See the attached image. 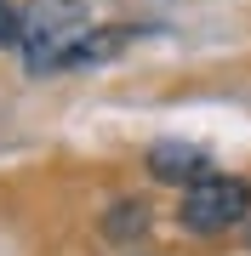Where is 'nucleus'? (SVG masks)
<instances>
[{
    "mask_svg": "<svg viewBox=\"0 0 251 256\" xmlns=\"http://www.w3.org/2000/svg\"><path fill=\"white\" fill-rule=\"evenodd\" d=\"M92 34V12H86V0H29L23 6V68L29 74H57L69 68V57L75 46Z\"/></svg>",
    "mask_w": 251,
    "mask_h": 256,
    "instance_id": "f257e3e1",
    "label": "nucleus"
},
{
    "mask_svg": "<svg viewBox=\"0 0 251 256\" xmlns=\"http://www.w3.org/2000/svg\"><path fill=\"white\" fill-rule=\"evenodd\" d=\"M251 216V182L245 176H200V182L183 188V200H177V222H183V234L194 239H217L228 228H240Z\"/></svg>",
    "mask_w": 251,
    "mask_h": 256,
    "instance_id": "f03ea898",
    "label": "nucleus"
},
{
    "mask_svg": "<svg viewBox=\"0 0 251 256\" xmlns=\"http://www.w3.org/2000/svg\"><path fill=\"white\" fill-rule=\"evenodd\" d=\"M149 176L154 182H171V188H188L200 176H211V154L194 142H154L149 148Z\"/></svg>",
    "mask_w": 251,
    "mask_h": 256,
    "instance_id": "7ed1b4c3",
    "label": "nucleus"
},
{
    "mask_svg": "<svg viewBox=\"0 0 251 256\" xmlns=\"http://www.w3.org/2000/svg\"><path fill=\"white\" fill-rule=\"evenodd\" d=\"M149 222H154L149 200H120V205H109V216H103V239L137 245V239H149Z\"/></svg>",
    "mask_w": 251,
    "mask_h": 256,
    "instance_id": "20e7f679",
    "label": "nucleus"
},
{
    "mask_svg": "<svg viewBox=\"0 0 251 256\" xmlns=\"http://www.w3.org/2000/svg\"><path fill=\"white\" fill-rule=\"evenodd\" d=\"M131 34H137V28H92V34H86L80 46H75L69 68H97V63H114V52H120Z\"/></svg>",
    "mask_w": 251,
    "mask_h": 256,
    "instance_id": "39448f33",
    "label": "nucleus"
},
{
    "mask_svg": "<svg viewBox=\"0 0 251 256\" xmlns=\"http://www.w3.org/2000/svg\"><path fill=\"white\" fill-rule=\"evenodd\" d=\"M18 40H23V12L0 0V46H12V52H18Z\"/></svg>",
    "mask_w": 251,
    "mask_h": 256,
    "instance_id": "423d86ee",
    "label": "nucleus"
},
{
    "mask_svg": "<svg viewBox=\"0 0 251 256\" xmlns=\"http://www.w3.org/2000/svg\"><path fill=\"white\" fill-rule=\"evenodd\" d=\"M245 250H251V234H245Z\"/></svg>",
    "mask_w": 251,
    "mask_h": 256,
    "instance_id": "0eeeda50",
    "label": "nucleus"
}]
</instances>
